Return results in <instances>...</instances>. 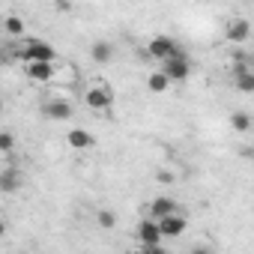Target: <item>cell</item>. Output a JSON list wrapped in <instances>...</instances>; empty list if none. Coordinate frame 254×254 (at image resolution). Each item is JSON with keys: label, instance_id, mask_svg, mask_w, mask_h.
<instances>
[{"label": "cell", "instance_id": "6da1fadb", "mask_svg": "<svg viewBox=\"0 0 254 254\" xmlns=\"http://www.w3.org/2000/svg\"><path fill=\"white\" fill-rule=\"evenodd\" d=\"M18 57H21L24 63H30V60H45V63H54V60H57V51H54L48 42H42V39H27V45L18 51Z\"/></svg>", "mask_w": 254, "mask_h": 254}, {"label": "cell", "instance_id": "7a4b0ae2", "mask_svg": "<svg viewBox=\"0 0 254 254\" xmlns=\"http://www.w3.org/2000/svg\"><path fill=\"white\" fill-rule=\"evenodd\" d=\"M150 57H156L159 63L162 60H168V57H177V54H183V48L171 39V36H156V39H150Z\"/></svg>", "mask_w": 254, "mask_h": 254}, {"label": "cell", "instance_id": "3957f363", "mask_svg": "<svg viewBox=\"0 0 254 254\" xmlns=\"http://www.w3.org/2000/svg\"><path fill=\"white\" fill-rule=\"evenodd\" d=\"M84 99H87V108H93V111H108V108L114 105V90L105 87V84H96V87L87 90Z\"/></svg>", "mask_w": 254, "mask_h": 254}, {"label": "cell", "instance_id": "277c9868", "mask_svg": "<svg viewBox=\"0 0 254 254\" xmlns=\"http://www.w3.org/2000/svg\"><path fill=\"white\" fill-rule=\"evenodd\" d=\"M162 63H165V75H168V81H177V84H183V81L189 78V72H191L189 57H186V54L168 57V60H162Z\"/></svg>", "mask_w": 254, "mask_h": 254}, {"label": "cell", "instance_id": "5b68a950", "mask_svg": "<svg viewBox=\"0 0 254 254\" xmlns=\"http://www.w3.org/2000/svg\"><path fill=\"white\" fill-rule=\"evenodd\" d=\"M159 221V230H162V239H177L189 224H186V215H180V212H168V215H162V218H156Z\"/></svg>", "mask_w": 254, "mask_h": 254}, {"label": "cell", "instance_id": "8992f818", "mask_svg": "<svg viewBox=\"0 0 254 254\" xmlns=\"http://www.w3.org/2000/svg\"><path fill=\"white\" fill-rule=\"evenodd\" d=\"M138 239H141V245H162V230H159V221L150 215V218H144L141 224H138Z\"/></svg>", "mask_w": 254, "mask_h": 254}, {"label": "cell", "instance_id": "52a82bcc", "mask_svg": "<svg viewBox=\"0 0 254 254\" xmlns=\"http://www.w3.org/2000/svg\"><path fill=\"white\" fill-rule=\"evenodd\" d=\"M27 78L36 81V84H48V81H54V63L30 60V63H27Z\"/></svg>", "mask_w": 254, "mask_h": 254}, {"label": "cell", "instance_id": "ba28073f", "mask_svg": "<svg viewBox=\"0 0 254 254\" xmlns=\"http://www.w3.org/2000/svg\"><path fill=\"white\" fill-rule=\"evenodd\" d=\"M224 36H227V42H233V45H245V42H248V36H251V24H248L245 18H236V21H230V24H227Z\"/></svg>", "mask_w": 254, "mask_h": 254}, {"label": "cell", "instance_id": "9c48e42d", "mask_svg": "<svg viewBox=\"0 0 254 254\" xmlns=\"http://www.w3.org/2000/svg\"><path fill=\"white\" fill-rule=\"evenodd\" d=\"M45 114L51 120H69L72 117V105L66 99H51V102H45Z\"/></svg>", "mask_w": 254, "mask_h": 254}, {"label": "cell", "instance_id": "30bf717a", "mask_svg": "<svg viewBox=\"0 0 254 254\" xmlns=\"http://www.w3.org/2000/svg\"><path fill=\"white\" fill-rule=\"evenodd\" d=\"M21 189V174L15 171V168H6L3 174H0V191L3 194H12V191H18Z\"/></svg>", "mask_w": 254, "mask_h": 254}, {"label": "cell", "instance_id": "8fae6325", "mask_svg": "<svg viewBox=\"0 0 254 254\" xmlns=\"http://www.w3.org/2000/svg\"><path fill=\"white\" fill-rule=\"evenodd\" d=\"M150 215L153 218H162V215H168V212H177V200L174 197H156V200H150Z\"/></svg>", "mask_w": 254, "mask_h": 254}, {"label": "cell", "instance_id": "7c38bea8", "mask_svg": "<svg viewBox=\"0 0 254 254\" xmlns=\"http://www.w3.org/2000/svg\"><path fill=\"white\" fill-rule=\"evenodd\" d=\"M66 141H69L72 150H90V147H93V135L84 132V129H72V132L66 135Z\"/></svg>", "mask_w": 254, "mask_h": 254}, {"label": "cell", "instance_id": "4fadbf2b", "mask_svg": "<svg viewBox=\"0 0 254 254\" xmlns=\"http://www.w3.org/2000/svg\"><path fill=\"white\" fill-rule=\"evenodd\" d=\"M111 57H114V45L111 42H96L93 45V60L96 63H111Z\"/></svg>", "mask_w": 254, "mask_h": 254}, {"label": "cell", "instance_id": "5bb4252c", "mask_svg": "<svg viewBox=\"0 0 254 254\" xmlns=\"http://www.w3.org/2000/svg\"><path fill=\"white\" fill-rule=\"evenodd\" d=\"M236 90L239 93H254V72L251 69L236 72Z\"/></svg>", "mask_w": 254, "mask_h": 254}, {"label": "cell", "instance_id": "9a60e30c", "mask_svg": "<svg viewBox=\"0 0 254 254\" xmlns=\"http://www.w3.org/2000/svg\"><path fill=\"white\" fill-rule=\"evenodd\" d=\"M168 84H171V81H168V75H165V72H153V75L147 78V87H150L153 93H165V90H168Z\"/></svg>", "mask_w": 254, "mask_h": 254}, {"label": "cell", "instance_id": "2e32d148", "mask_svg": "<svg viewBox=\"0 0 254 254\" xmlns=\"http://www.w3.org/2000/svg\"><path fill=\"white\" fill-rule=\"evenodd\" d=\"M230 126H233L236 132H248V129H251V117H248L245 111H236V114L230 117Z\"/></svg>", "mask_w": 254, "mask_h": 254}, {"label": "cell", "instance_id": "e0dca14e", "mask_svg": "<svg viewBox=\"0 0 254 254\" xmlns=\"http://www.w3.org/2000/svg\"><path fill=\"white\" fill-rule=\"evenodd\" d=\"M3 27H6L9 36H21V33H24V21H21L18 15H9V18L3 21Z\"/></svg>", "mask_w": 254, "mask_h": 254}, {"label": "cell", "instance_id": "ac0fdd59", "mask_svg": "<svg viewBox=\"0 0 254 254\" xmlns=\"http://www.w3.org/2000/svg\"><path fill=\"white\" fill-rule=\"evenodd\" d=\"M12 150H15V135L12 132H0V153L12 156Z\"/></svg>", "mask_w": 254, "mask_h": 254}, {"label": "cell", "instance_id": "d6986e66", "mask_svg": "<svg viewBox=\"0 0 254 254\" xmlns=\"http://www.w3.org/2000/svg\"><path fill=\"white\" fill-rule=\"evenodd\" d=\"M96 221H99V227H105V230H111V227L117 224V215H114L111 209H102V212L96 215Z\"/></svg>", "mask_w": 254, "mask_h": 254}, {"label": "cell", "instance_id": "ffe728a7", "mask_svg": "<svg viewBox=\"0 0 254 254\" xmlns=\"http://www.w3.org/2000/svg\"><path fill=\"white\" fill-rule=\"evenodd\" d=\"M156 180H159L162 186H171V183H174V174H171V171H159V174H156Z\"/></svg>", "mask_w": 254, "mask_h": 254}, {"label": "cell", "instance_id": "44dd1931", "mask_svg": "<svg viewBox=\"0 0 254 254\" xmlns=\"http://www.w3.org/2000/svg\"><path fill=\"white\" fill-rule=\"evenodd\" d=\"M3 233H6V224H3V221H0V236H3Z\"/></svg>", "mask_w": 254, "mask_h": 254}]
</instances>
